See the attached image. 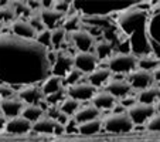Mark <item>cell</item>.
Returning <instances> with one entry per match:
<instances>
[{
    "label": "cell",
    "mask_w": 160,
    "mask_h": 142,
    "mask_svg": "<svg viewBox=\"0 0 160 142\" xmlns=\"http://www.w3.org/2000/svg\"><path fill=\"white\" fill-rule=\"evenodd\" d=\"M116 98L112 97L109 92H106L105 90L97 91L91 98V105H94L97 109H99L101 112L106 111V109H112V107L116 104Z\"/></svg>",
    "instance_id": "obj_19"
},
{
    "label": "cell",
    "mask_w": 160,
    "mask_h": 142,
    "mask_svg": "<svg viewBox=\"0 0 160 142\" xmlns=\"http://www.w3.org/2000/svg\"><path fill=\"white\" fill-rule=\"evenodd\" d=\"M65 97H67V92H65V87H64L62 90L58 91V92L52 94V95H48V97H45L44 101L48 104V105H60Z\"/></svg>",
    "instance_id": "obj_33"
},
{
    "label": "cell",
    "mask_w": 160,
    "mask_h": 142,
    "mask_svg": "<svg viewBox=\"0 0 160 142\" xmlns=\"http://www.w3.org/2000/svg\"><path fill=\"white\" fill-rule=\"evenodd\" d=\"M146 36H148L149 44H150L152 54L159 57L160 54V14L159 10L153 14H149L148 23H146Z\"/></svg>",
    "instance_id": "obj_6"
},
{
    "label": "cell",
    "mask_w": 160,
    "mask_h": 142,
    "mask_svg": "<svg viewBox=\"0 0 160 142\" xmlns=\"http://www.w3.org/2000/svg\"><path fill=\"white\" fill-rule=\"evenodd\" d=\"M58 107H60V109H61V112H62V114L68 115V117H71V115L74 117V114H75V112L78 111V108L81 107V103H79V101H77V100H74V98L65 97L62 100V103H61Z\"/></svg>",
    "instance_id": "obj_31"
},
{
    "label": "cell",
    "mask_w": 160,
    "mask_h": 142,
    "mask_svg": "<svg viewBox=\"0 0 160 142\" xmlns=\"http://www.w3.org/2000/svg\"><path fill=\"white\" fill-rule=\"evenodd\" d=\"M65 40H67V31L64 30L61 26H58V27L51 30V49L54 50V51L61 50V47H62V44L65 43Z\"/></svg>",
    "instance_id": "obj_29"
},
{
    "label": "cell",
    "mask_w": 160,
    "mask_h": 142,
    "mask_svg": "<svg viewBox=\"0 0 160 142\" xmlns=\"http://www.w3.org/2000/svg\"><path fill=\"white\" fill-rule=\"evenodd\" d=\"M6 122H7V119L4 117H2L0 115V131L2 129H4V127H6Z\"/></svg>",
    "instance_id": "obj_40"
},
{
    "label": "cell",
    "mask_w": 160,
    "mask_h": 142,
    "mask_svg": "<svg viewBox=\"0 0 160 142\" xmlns=\"http://www.w3.org/2000/svg\"><path fill=\"white\" fill-rule=\"evenodd\" d=\"M92 53L95 54V57L98 58V61H106L112 54H113V44L112 41L106 39H101V40H95V44L92 47Z\"/></svg>",
    "instance_id": "obj_21"
},
{
    "label": "cell",
    "mask_w": 160,
    "mask_h": 142,
    "mask_svg": "<svg viewBox=\"0 0 160 142\" xmlns=\"http://www.w3.org/2000/svg\"><path fill=\"white\" fill-rule=\"evenodd\" d=\"M65 92H67V97L74 98V100L79 101V103H87V101H91L92 95L97 92V88L92 87L89 82L79 81L77 84L67 85Z\"/></svg>",
    "instance_id": "obj_8"
},
{
    "label": "cell",
    "mask_w": 160,
    "mask_h": 142,
    "mask_svg": "<svg viewBox=\"0 0 160 142\" xmlns=\"http://www.w3.org/2000/svg\"><path fill=\"white\" fill-rule=\"evenodd\" d=\"M12 95H14V90H13L12 87L0 84V101L6 97H12Z\"/></svg>",
    "instance_id": "obj_38"
},
{
    "label": "cell",
    "mask_w": 160,
    "mask_h": 142,
    "mask_svg": "<svg viewBox=\"0 0 160 142\" xmlns=\"http://www.w3.org/2000/svg\"><path fill=\"white\" fill-rule=\"evenodd\" d=\"M16 97L24 104V105H40L41 101H44L40 85H24L17 90Z\"/></svg>",
    "instance_id": "obj_10"
},
{
    "label": "cell",
    "mask_w": 160,
    "mask_h": 142,
    "mask_svg": "<svg viewBox=\"0 0 160 142\" xmlns=\"http://www.w3.org/2000/svg\"><path fill=\"white\" fill-rule=\"evenodd\" d=\"M55 124H57V121H54V119H51V118L44 115V117L40 118L38 121L33 122L31 131H34V132H37V134H52L54 132Z\"/></svg>",
    "instance_id": "obj_26"
},
{
    "label": "cell",
    "mask_w": 160,
    "mask_h": 142,
    "mask_svg": "<svg viewBox=\"0 0 160 142\" xmlns=\"http://www.w3.org/2000/svg\"><path fill=\"white\" fill-rule=\"evenodd\" d=\"M126 80L129 82V85L132 87V90H138V91L145 90V88L156 84L152 73L145 71V70H140V68H136V70H133L132 73H129Z\"/></svg>",
    "instance_id": "obj_11"
},
{
    "label": "cell",
    "mask_w": 160,
    "mask_h": 142,
    "mask_svg": "<svg viewBox=\"0 0 160 142\" xmlns=\"http://www.w3.org/2000/svg\"><path fill=\"white\" fill-rule=\"evenodd\" d=\"M95 118H101V111L97 109L94 105H82L78 108V111L74 114V121L77 124H81V122H87L91 119H95Z\"/></svg>",
    "instance_id": "obj_23"
},
{
    "label": "cell",
    "mask_w": 160,
    "mask_h": 142,
    "mask_svg": "<svg viewBox=\"0 0 160 142\" xmlns=\"http://www.w3.org/2000/svg\"><path fill=\"white\" fill-rule=\"evenodd\" d=\"M10 29H12L10 33L17 36V37H20V39L36 40L37 33H38V31H37L27 20H24V18H16V20L12 23Z\"/></svg>",
    "instance_id": "obj_15"
},
{
    "label": "cell",
    "mask_w": 160,
    "mask_h": 142,
    "mask_svg": "<svg viewBox=\"0 0 160 142\" xmlns=\"http://www.w3.org/2000/svg\"><path fill=\"white\" fill-rule=\"evenodd\" d=\"M36 40L40 43V44L44 45V47H47L48 50H52L51 49V30L44 29V30L38 31V33H37Z\"/></svg>",
    "instance_id": "obj_32"
},
{
    "label": "cell",
    "mask_w": 160,
    "mask_h": 142,
    "mask_svg": "<svg viewBox=\"0 0 160 142\" xmlns=\"http://www.w3.org/2000/svg\"><path fill=\"white\" fill-rule=\"evenodd\" d=\"M47 47L37 40L20 39L12 33L0 34V84L13 90L40 85L51 74Z\"/></svg>",
    "instance_id": "obj_1"
},
{
    "label": "cell",
    "mask_w": 160,
    "mask_h": 142,
    "mask_svg": "<svg viewBox=\"0 0 160 142\" xmlns=\"http://www.w3.org/2000/svg\"><path fill=\"white\" fill-rule=\"evenodd\" d=\"M82 77H84V74H82L81 71H78L77 68H72L70 73H68L65 77H64V85L77 84V82H79V80H81Z\"/></svg>",
    "instance_id": "obj_34"
},
{
    "label": "cell",
    "mask_w": 160,
    "mask_h": 142,
    "mask_svg": "<svg viewBox=\"0 0 160 142\" xmlns=\"http://www.w3.org/2000/svg\"><path fill=\"white\" fill-rule=\"evenodd\" d=\"M105 67L112 74H129L138 68V57L130 51L113 53L106 60Z\"/></svg>",
    "instance_id": "obj_3"
},
{
    "label": "cell",
    "mask_w": 160,
    "mask_h": 142,
    "mask_svg": "<svg viewBox=\"0 0 160 142\" xmlns=\"http://www.w3.org/2000/svg\"><path fill=\"white\" fill-rule=\"evenodd\" d=\"M99 61L92 51H77L74 54V68L82 74H89L98 67Z\"/></svg>",
    "instance_id": "obj_9"
},
{
    "label": "cell",
    "mask_w": 160,
    "mask_h": 142,
    "mask_svg": "<svg viewBox=\"0 0 160 142\" xmlns=\"http://www.w3.org/2000/svg\"><path fill=\"white\" fill-rule=\"evenodd\" d=\"M33 128V124L30 121H27L26 118H23L21 115L16 118H12V119H7L6 127H4V131L12 135H21V134H27L31 131Z\"/></svg>",
    "instance_id": "obj_16"
},
{
    "label": "cell",
    "mask_w": 160,
    "mask_h": 142,
    "mask_svg": "<svg viewBox=\"0 0 160 142\" xmlns=\"http://www.w3.org/2000/svg\"><path fill=\"white\" fill-rule=\"evenodd\" d=\"M74 68V54L68 50H57L51 61V74L65 77Z\"/></svg>",
    "instance_id": "obj_7"
},
{
    "label": "cell",
    "mask_w": 160,
    "mask_h": 142,
    "mask_svg": "<svg viewBox=\"0 0 160 142\" xmlns=\"http://www.w3.org/2000/svg\"><path fill=\"white\" fill-rule=\"evenodd\" d=\"M111 78H112V73L106 67H97L94 71H91L89 74H87V80H88L87 82H89L95 88L103 87Z\"/></svg>",
    "instance_id": "obj_20"
},
{
    "label": "cell",
    "mask_w": 160,
    "mask_h": 142,
    "mask_svg": "<svg viewBox=\"0 0 160 142\" xmlns=\"http://www.w3.org/2000/svg\"><path fill=\"white\" fill-rule=\"evenodd\" d=\"M148 18L149 10L140 9L135 3L119 12V16L116 18L119 30L125 36L126 41L129 43L130 53H133L136 57L152 54L150 44L146 36Z\"/></svg>",
    "instance_id": "obj_2"
},
{
    "label": "cell",
    "mask_w": 160,
    "mask_h": 142,
    "mask_svg": "<svg viewBox=\"0 0 160 142\" xmlns=\"http://www.w3.org/2000/svg\"><path fill=\"white\" fill-rule=\"evenodd\" d=\"M45 115V109L41 105H24L21 109V117L26 118L27 121H30L31 124L36 121H38L41 117Z\"/></svg>",
    "instance_id": "obj_27"
},
{
    "label": "cell",
    "mask_w": 160,
    "mask_h": 142,
    "mask_svg": "<svg viewBox=\"0 0 160 142\" xmlns=\"http://www.w3.org/2000/svg\"><path fill=\"white\" fill-rule=\"evenodd\" d=\"M74 4V3H72ZM75 9V7H74ZM61 27L67 31V33H72V31H77L79 29H82V14L79 12H74L70 13L64 17L62 23H61Z\"/></svg>",
    "instance_id": "obj_24"
},
{
    "label": "cell",
    "mask_w": 160,
    "mask_h": 142,
    "mask_svg": "<svg viewBox=\"0 0 160 142\" xmlns=\"http://www.w3.org/2000/svg\"><path fill=\"white\" fill-rule=\"evenodd\" d=\"M60 115H61V109H60L58 105H48L47 108H45V117L51 118V119H54V121H57Z\"/></svg>",
    "instance_id": "obj_37"
},
{
    "label": "cell",
    "mask_w": 160,
    "mask_h": 142,
    "mask_svg": "<svg viewBox=\"0 0 160 142\" xmlns=\"http://www.w3.org/2000/svg\"><path fill=\"white\" fill-rule=\"evenodd\" d=\"M77 129L84 136L95 135L102 129V118H95V119H91V121L77 124Z\"/></svg>",
    "instance_id": "obj_25"
},
{
    "label": "cell",
    "mask_w": 160,
    "mask_h": 142,
    "mask_svg": "<svg viewBox=\"0 0 160 142\" xmlns=\"http://www.w3.org/2000/svg\"><path fill=\"white\" fill-rule=\"evenodd\" d=\"M103 90L106 92H109L112 97H115L116 100L118 98H125L128 97L132 91V87L129 85L128 80H123V78H113L112 77L105 85H103Z\"/></svg>",
    "instance_id": "obj_14"
},
{
    "label": "cell",
    "mask_w": 160,
    "mask_h": 142,
    "mask_svg": "<svg viewBox=\"0 0 160 142\" xmlns=\"http://www.w3.org/2000/svg\"><path fill=\"white\" fill-rule=\"evenodd\" d=\"M24 104L21 103L16 95L12 97H6L0 101V114L6 119H12L18 115H21V109H23Z\"/></svg>",
    "instance_id": "obj_13"
},
{
    "label": "cell",
    "mask_w": 160,
    "mask_h": 142,
    "mask_svg": "<svg viewBox=\"0 0 160 142\" xmlns=\"http://www.w3.org/2000/svg\"><path fill=\"white\" fill-rule=\"evenodd\" d=\"M54 7L57 12L62 13L64 16H67L72 9V2H54Z\"/></svg>",
    "instance_id": "obj_36"
},
{
    "label": "cell",
    "mask_w": 160,
    "mask_h": 142,
    "mask_svg": "<svg viewBox=\"0 0 160 142\" xmlns=\"http://www.w3.org/2000/svg\"><path fill=\"white\" fill-rule=\"evenodd\" d=\"M38 16H40V18H41L42 26H44L45 29H48V30H52V29L58 27V24L62 23L64 17H65L62 13L57 12L54 7H51V9H41L38 12Z\"/></svg>",
    "instance_id": "obj_17"
},
{
    "label": "cell",
    "mask_w": 160,
    "mask_h": 142,
    "mask_svg": "<svg viewBox=\"0 0 160 142\" xmlns=\"http://www.w3.org/2000/svg\"><path fill=\"white\" fill-rule=\"evenodd\" d=\"M3 27H4V24H3V23H2V21H0V34L3 33Z\"/></svg>",
    "instance_id": "obj_41"
},
{
    "label": "cell",
    "mask_w": 160,
    "mask_h": 142,
    "mask_svg": "<svg viewBox=\"0 0 160 142\" xmlns=\"http://www.w3.org/2000/svg\"><path fill=\"white\" fill-rule=\"evenodd\" d=\"M64 87H65V85H64V78L60 76H55V74H50V76L40 84V90H41L44 98L58 92V91H61Z\"/></svg>",
    "instance_id": "obj_18"
},
{
    "label": "cell",
    "mask_w": 160,
    "mask_h": 142,
    "mask_svg": "<svg viewBox=\"0 0 160 142\" xmlns=\"http://www.w3.org/2000/svg\"><path fill=\"white\" fill-rule=\"evenodd\" d=\"M70 40L77 49V51H92V47L97 39L91 36L87 29H79V30L70 33Z\"/></svg>",
    "instance_id": "obj_12"
},
{
    "label": "cell",
    "mask_w": 160,
    "mask_h": 142,
    "mask_svg": "<svg viewBox=\"0 0 160 142\" xmlns=\"http://www.w3.org/2000/svg\"><path fill=\"white\" fill-rule=\"evenodd\" d=\"M146 129L150 131V132H157L159 134V129H160V117H159V112H156L154 115H152L146 121Z\"/></svg>",
    "instance_id": "obj_35"
},
{
    "label": "cell",
    "mask_w": 160,
    "mask_h": 142,
    "mask_svg": "<svg viewBox=\"0 0 160 142\" xmlns=\"http://www.w3.org/2000/svg\"><path fill=\"white\" fill-rule=\"evenodd\" d=\"M125 112L130 118V121H132L133 125H145L146 121H148L152 115L159 112V104L150 105V104H142L136 101L132 105L128 107Z\"/></svg>",
    "instance_id": "obj_5"
},
{
    "label": "cell",
    "mask_w": 160,
    "mask_h": 142,
    "mask_svg": "<svg viewBox=\"0 0 160 142\" xmlns=\"http://www.w3.org/2000/svg\"><path fill=\"white\" fill-rule=\"evenodd\" d=\"M17 18L16 16V10H14V6L13 3H0V21L2 23H13V21Z\"/></svg>",
    "instance_id": "obj_30"
},
{
    "label": "cell",
    "mask_w": 160,
    "mask_h": 142,
    "mask_svg": "<svg viewBox=\"0 0 160 142\" xmlns=\"http://www.w3.org/2000/svg\"><path fill=\"white\" fill-rule=\"evenodd\" d=\"M135 125L132 124L130 118L128 117L126 112L121 114H108L106 117L102 118V128L108 132L112 134H126L133 129Z\"/></svg>",
    "instance_id": "obj_4"
},
{
    "label": "cell",
    "mask_w": 160,
    "mask_h": 142,
    "mask_svg": "<svg viewBox=\"0 0 160 142\" xmlns=\"http://www.w3.org/2000/svg\"><path fill=\"white\" fill-rule=\"evenodd\" d=\"M64 131H65V127L57 122V124H55V128H54V132L52 134H55V135H62Z\"/></svg>",
    "instance_id": "obj_39"
},
{
    "label": "cell",
    "mask_w": 160,
    "mask_h": 142,
    "mask_svg": "<svg viewBox=\"0 0 160 142\" xmlns=\"http://www.w3.org/2000/svg\"><path fill=\"white\" fill-rule=\"evenodd\" d=\"M159 92H160L159 84H153V85H150V87L145 88V90H140L135 100L142 104L156 105V104H159Z\"/></svg>",
    "instance_id": "obj_22"
},
{
    "label": "cell",
    "mask_w": 160,
    "mask_h": 142,
    "mask_svg": "<svg viewBox=\"0 0 160 142\" xmlns=\"http://www.w3.org/2000/svg\"><path fill=\"white\" fill-rule=\"evenodd\" d=\"M159 64H160L159 57H156L154 54H146L142 55V57H138V68L149 71V73H152L154 68H157Z\"/></svg>",
    "instance_id": "obj_28"
}]
</instances>
